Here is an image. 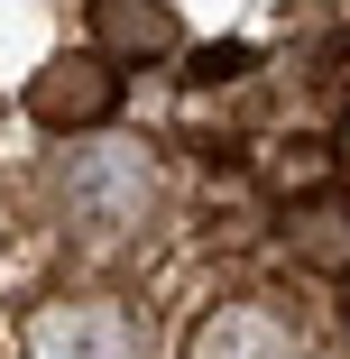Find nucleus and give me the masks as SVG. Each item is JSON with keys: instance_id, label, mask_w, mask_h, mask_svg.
Returning a JSON list of instances; mask_svg holds the SVG:
<instances>
[{"instance_id": "nucleus-4", "label": "nucleus", "mask_w": 350, "mask_h": 359, "mask_svg": "<svg viewBox=\"0 0 350 359\" xmlns=\"http://www.w3.org/2000/svg\"><path fill=\"white\" fill-rule=\"evenodd\" d=\"M83 28L111 65H166L184 46V10L175 0H83Z\"/></svg>"}, {"instance_id": "nucleus-5", "label": "nucleus", "mask_w": 350, "mask_h": 359, "mask_svg": "<svg viewBox=\"0 0 350 359\" xmlns=\"http://www.w3.org/2000/svg\"><path fill=\"white\" fill-rule=\"evenodd\" d=\"M184 359H314L295 323H276L267 304H213L184 332Z\"/></svg>"}, {"instance_id": "nucleus-8", "label": "nucleus", "mask_w": 350, "mask_h": 359, "mask_svg": "<svg viewBox=\"0 0 350 359\" xmlns=\"http://www.w3.org/2000/svg\"><path fill=\"white\" fill-rule=\"evenodd\" d=\"M240 74H249V46H203L184 83H203V93H213V83H240Z\"/></svg>"}, {"instance_id": "nucleus-6", "label": "nucleus", "mask_w": 350, "mask_h": 359, "mask_svg": "<svg viewBox=\"0 0 350 359\" xmlns=\"http://www.w3.org/2000/svg\"><path fill=\"white\" fill-rule=\"evenodd\" d=\"M276 240L295 249V267H323V276H350V194L341 184H314L286 203V222H276Z\"/></svg>"}, {"instance_id": "nucleus-7", "label": "nucleus", "mask_w": 350, "mask_h": 359, "mask_svg": "<svg viewBox=\"0 0 350 359\" xmlns=\"http://www.w3.org/2000/svg\"><path fill=\"white\" fill-rule=\"evenodd\" d=\"M341 175V148H323V138H276V157H267V184L276 194H314V184H332Z\"/></svg>"}, {"instance_id": "nucleus-1", "label": "nucleus", "mask_w": 350, "mask_h": 359, "mask_svg": "<svg viewBox=\"0 0 350 359\" xmlns=\"http://www.w3.org/2000/svg\"><path fill=\"white\" fill-rule=\"evenodd\" d=\"M157 157L138 148V138H102V148H74L55 166V203L74 212L83 231H138L157 212Z\"/></svg>"}, {"instance_id": "nucleus-3", "label": "nucleus", "mask_w": 350, "mask_h": 359, "mask_svg": "<svg viewBox=\"0 0 350 359\" xmlns=\"http://www.w3.org/2000/svg\"><path fill=\"white\" fill-rule=\"evenodd\" d=\"M28 359H157L129 304H46L28 323Z\"/></svg>"}, {"instance_id": "nucleus-2", "label": "nucleus", "mask_w": 350, "mask_h": 359, "mask_svg": "<svg viewBox=\"0 0 350 359\" xmlns=\"http://www.w3.org/2000/svg\"><path fill=\"white\" fill-rule=\"evenodd\" d=\"M120 65L102 55V46H83V55H46L37 74H28V120L37 129H55V138H93V129H111L120 120Z\"/></svg>"}, {"instance_id": "nucleus-9", "label": "nucleus", "mask_w": 350, "mask_h": 359, "mask_svg": "<svg viewBox=\"0 0 350 359\" xmlns=\"http://www.w3.org/2000/svg\"><path fill=\"white\" fill-rule=\"evenodd\" d=\"M341 323H350V295H341Z\"/></svg>"}]
</instances>
